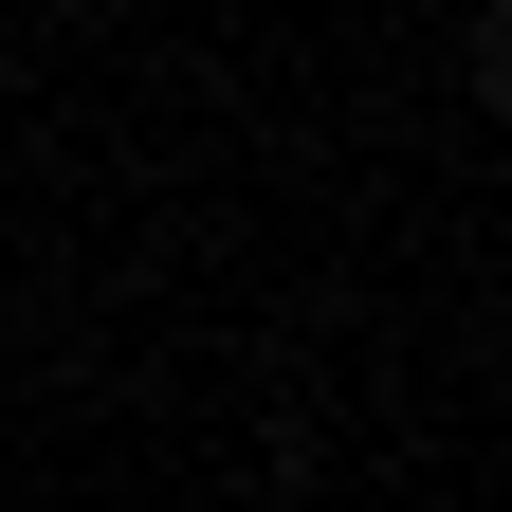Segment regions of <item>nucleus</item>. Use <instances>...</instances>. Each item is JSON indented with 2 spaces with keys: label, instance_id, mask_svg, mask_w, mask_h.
I'll list each match as a JSON object with an SVG mask.
<instances>
[{
  "label": "nucleus",
  "instance_id": "nucleus-1",
  "mask_svg": "<svg viewBox=\"0 0 512 512\" xmlns=\"http://www.w3.org/2000/svg\"><path fill=\"white\" fill-rule=\"evenodd\" d=\"M494 74H512V37H494Z\"/></svg>",
  "mask_w": 512,
  "mask_h": 512
}]
</instances>
